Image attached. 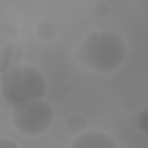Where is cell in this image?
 <instances>
[{
  "label": "cell",
  "mask_w": 148,
  "mask_h": 148,
  "mask_svg": "<svg viewBox=\"0 0 148 148\" xmlns=\"http://www.w3.org/2000/svg\"><path fill=\"white\" fill-rule=\"evenodd\" d=\"M77 54L88 68L106 74L123 65L127 56V45L119 34L99 30L84 38Z\"/></svg>",
  "instance_id": "cell-1"
},
{
  "label": "cell",
  "mask_w": 148,
  "mask_h": 148,
  "mask_svg": "<svg viewBox=\"0 0 148 148\" xmlns=\"http://www.w3.org/2000/svg\"><path fill=\"white\" fill-rule=\"evenodd\" d=\"M47 82L43 73L31 65L20 64L5 71L0 79L1 97L15 106L45 96Z\"/></svg>",
  "instance_id": "cell-2"
},
{
  "label": "cell",
  "mask_w": 148,
  "mask_h": 148,
  "mask_svg": "<svg viewBox=\"0 0 148 148\" xmlns=\"http://www.w3.org/2000/svg\"><path fill=\"white\" fill-rule=\"evenodd\" d=\"M54 118L53 108L43 98L13 106L10 120L14 128L23 134L36 136L45 133Z\"/></svg>",
  "instance_id": "cell-3"
},
{
  "label": "cell",
  "mask_w": 148,
  "mask_h": 148,
  "mask_svg": "<svg viewBox=\"0 0 148 148\" xmlns=\"http://www.w3.org/2000/svg\"><path fill=\"white\" fill-rule=\"evenodd\" d=\"M72 148H117V143L106 133L88 131L80 133L71 143Z\"/></svg>",
  "instance_id": "cell-4"
},
{
  "label": "cell",
  "mask_w": 148,
  "mask_h": 148,
  "mask_svg": "<svg viewBox=\"0 0 148 148\" xmlns=\"http://www.w3.org/2000/svg\"><path fill=\"white\" fill-rule=\"evenodd\" d=\"M56 34H57V27L52 22H50V21L40 22L37 25V28H36V35L42 40L53 39Z\"/></svg>",
  "instance_id": "cell-5"
},
{
  "label": "cell",
  "mask_w": 148,
  "mask_h": 148,
  "mask_svg": "<svg viewBox=\"0 0 148 148\" xmlns=\"http://www.w3.org/2000/svg\"><path fill=\"white\" fill-rule=\"evenodd\" d=\"M87 121L86 118L80 114H73L67 119V127L71 132L80 133L86 128Z\"/></svg>",
  "instance_id": "cell-6"
},
{
  "label": "cell",
  "mask_w": 148,
  "mask_h": 148,
  "mask_svg": "<svg viewBox=\"0 0 148 148\" xmlns=\"http://www.w3.org/2000/svg\"><path fill=\"white\" fill-rule=\"evenodd\" d=\"M8 31L12 36V38H15V36L17 35V29L12 25L10 23L8 22H5V23H1L0 24V35L3 37V38H8Z\"/></svg>",
  "instance_id": "cell-7"
},
{
  "label": "cell",
  "mask_w": 148,
  "mask_h": 148,
  "mask_svg": "<svg viewBox=\"0 0 148 148\" xmlns=\"http://www.w3.org/2000/svg\"><path fill=\"white\" fill-rule=\"evenodd\" d=\"M18 143L8 138H0V148H18Z\"/></svg>",
  "instance_id": "cell-8"
},
{
  "label": "cell",
  "mask_w": 148,
  "mask_h": 148,
  "mask_svg": "<svg viewBox=\"0 0 148 148\" xmlns=\"http://www.w3.org/2000/svg\"><path fill=\"white\" fill-rule=\"evenodd\" d=\"M139 126L142 131H146L147 128V109H143L142 112L139 114Z\"/></svg>",
  "instance_id": "cell-9"
},
{
  "label": "cell",
  "mask_w": 148,
  "mask_h": 148,
  "mask_svg": "<svg viewBox=\"0 0 148 148\" xmlns=\"http://www.w3.org/2000/svg\"><path fill=\"white\" fill-rule=\"evenodd\" d=\"M1 39H2V36L0 35V44H1Z\"/></svg>",
  "instance_id": "cell-10"
}]
</instances>
